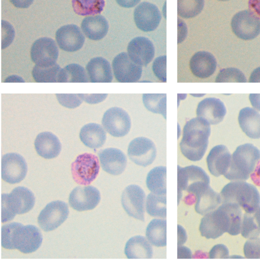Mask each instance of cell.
<instances>
[{"instance_id":"60d3db41","label":"cell","mask_w":260,"mask_h":260,"mask_svg":"<svg viewBox=\"0 0 260 260\" xmlns=\"http://www.w3.org/2000/svg\"><path fill=\"white\" fill-rule=\"evenodd\" d=\"M247 82L244 74L238 69L228 68L221 69L218 73L215 82Z\"/></svg>"},{"instance_id":"d6986e66","label":"cell","mask_w":260,"mask_h":260,"mask_svg":"<svg viewBox=\"0 0 260 260\" xmlns=\"http://www.w3.org/2000/svg\"><path fill=\"white\" fill-rule=\"evenodd\" d=\"M55 39L59 48L67 52H75L83 46L85 38L79 27L68 24L60 27L55 34Z\"/></svg>"},{"instance_id":"52a82bcc","label":"cell","mask_w":260,"mask_h":260,"mask_svg":"<svg viewBox=\"0 0 260 260\" xmlns=\"http://www.w3.org/2000/svg\"><path fill=\"white\" fill-rule=\"evenodd\" d=\"M210 178L201 168L191 165L184 168L178 166L177 190L178 203L184 190L193 195L209 185Z\"/></svg>"},{"instance_id":"1f68e13d","label":"cell","mask_w":260,"mask_h":260,"mask_svg":"<svg viewBox=\"0 0 260 260\" xmlns=\"http://www.w3.org/2000/svg\"><path fill=\"white\" fill-rule=\"evenodd\" d=\"M167 221L165 219H154L148 224L146 230L147 239L156 247L167 245Z\"/></svg>"},{"instance_id":"9a60e30c","label":"cell","mask_w":260,"mask_h":260,"mask_svg":"<svg viewBox=\"0 0 260 260\" xmlns=\"http://www.w3.org/2000/svg\"><path fill=\"white\" fill-rule=\"evenodd\" d=\"M145 193L137 185L127 186L121 195V204L126 213L135 219L144 221Z\"/></svg>"},{"instance_id":"8992f818","label":"cell","mask_w":260,"mask_h":260,"mask_svg":"<svg viewBox=\"0 0 260 260\" xmlns=\"http://www.w3.org/2000/svg\"><path fill=\"white\" fill-rule=\"evenodd\" d=\"M35 197L26 187L18 186L9 194H2V222L12 220L16 214L28 212L34 207Z\"/></svg>"},{"instance_id":"e0dca14e","label":"cell","mask_w":260,"mask_h":260,"mask_svg":"<svg viewBox=\"0 0 260 260\" xmlns=\"http://www.w3.org/2000/svg\"><path fill=\"white\" fill-rule=\"evenodd\" d=\"M101 194L99 190L92 186H78L69 195L70 206L77 211L94 209L99 203Z\"/></svg>"},{"instance_id":"4fadbf2b","label":"cell","mask_w":260,"mask_h":260,"mask_svg":"<svg viewBox=\"0 0 260 260\" xmlns=\"http://www.w3.org/2000/svg\"><path fill=\"white\" fill-rule=\"evenodd\" d=\"M112 65L114 75L119 82H136L141 77L142 66L134 62L126 52L117 55Z\"/></svg>"},{"instance_id":"6da1fadb","label":"cell","mask_w":260,"mask_h":260,"mask_svg":"<svg viewBox=\"0 0 260 260\" xmlns=\"http://www.w3.org/2000/svg\"><path fill=\"white\" fill-rule=\"evenodd\" d=\"M242 213L241 208L232 203L222 205L204 215L199 227L201 235L207 239L218 238L225 232L232 236L240 234Z\"/></svg>"},{"instance_id":"4316f807","label":"cell","mask_w":260,"mask_h":260,"mask_svg":"<svg viewBox=\"0 0 260 260\" xmlns=\"http://www.w3.org/2000/svg\"><path fill=\"white\" fill-rule=\"evenodd\" d=\"M238 121L243 132L252 139L260 138V114L250 107L242 109Z\"/></svg>"},{"instance_id":"f35d334b","label":"cell","mask_w":260,"mask_h":260,"mask_svg":"<svg viewBox=\"0 0 260 260\" xmlns=\"http://www.w3.org/2000/svg\"><path fill=\"white\" fill-rule=\"evenodd\" d=\"M61 69L56 63L47 67L35 65L32 71V75L37 82L56 83L57 82L58 74Z\"/></svg>"},{"instance_id":"cb8c5ba5","label":"cell","mask_w":260,"mask_h":260,"mask_svg":"<svg viewBox=\"0 0 260 260\" xmlns=\"http://www.w3.org/2000/svg\"><path fill=\"white\" fill-rule=\"evenodd\" d=\"M216 66V60L213 55L205 51L196 52L189 61L192 73L202 79L211 76L215 71Z\"/></svg>"},{"instance_id":"836d02e7","label":"cell","mask_w":260,"mask_h":260,"mask_svg":"<svg viewBox=\"0 0 260 260\" xmlns=\"http://www.w3.org/2000/svg\"><path fill=\"white\" fill-rule=\"evenodd\" d=\"M241 233L247 239L256 238L260 234V206L255 210L243 215Z\"/></svg>"},{"instance_id":"5b68a950","label":"cell","mask_w":260,"mask_h":260,"mask_svg":"<svg viewBox=\"0 0 260 260\" xmlns=\"http://www.w3.org/2000/svg\"><path fill=\"white\" fill-rule=\"evenodd\" d=\"M220 195L222 203L236 204L245 212H252L260 206L258 190L244 181L230 182L223 187Z\"/></svg>"},{"instance_id":"4dcf8cb0","label":"cell","mask_w":260,"mask_h":260,"mask_svg":"<svg viewBox=\"0 0 260 260\" xmlns=\"http://www.w3.org/2000/svg\"><path fill=\"white\" fill-rule=\"evenodd\" d=\"M145 237L136 236L131 238L126 242L124 253L128 258H151L153 250Z\"/></svg>"},{"instance_id":"ab89813d","label":"cell","mask_w":260,"mask_h":260,"mask_svg":"<svg viewBox=\"0 0 260 260\" xmlns=\"http://www.w3.org/2000/svg\"><path fill=\"white\" fill-rule=\"evenodd\" d=\"M204 6V0H177V13L181 17L191 18L198 15Z\"/></svg>"},{"instance_id":"44dd1931","label":"cell","mask_w":260,"mask_h":260,"mask_svg":"<svg viewBox=\"0 0 260 260\" xmlns=\"http://www.w3.org/2000/svg\"><path fill=\"white\" fill-rule=\"evenodd\" d=\"M102 168L107 173L118 175L123 173L127 165V158L120 149L108 148L98 153Z\"/></svg>"},{"instance_id":"ffe728a7","label":"cell","mask_w":260,"mask_h":260,"mask_svg":"<svg viewBox=\"0 0 260 260\" xmlns=\"http://www.w3.org/2000/svg\"><path fill=\"white\" fill-rule=\"evenodd\" d=\"M127 51L130 58L141 66H146L149 64L155 54L153 43L144 37H138L132 39L128 44Z\"/></svg>"},{"instance_id":"ee69618b","label":"cell","mask_w":260,"mask_h":260,"mask_svg":"<svg viewBox=\"0 0 260 260\" xmlns=\"http://www.w3.org/2000/svg\"><path fill=\"white\" fill-rule=\"evenodd\" d=\"M167 56L162 55L156 58L152 66V71L157 78L163 82H166Z\"/></svg>"},{"instance_id":"c3c4849f","label":"cell","mask_w":260,"mask_h":260,"mask_svg":"<svg viewBox=\"0 0 260 260\" xmlns=\"http://www.w3.org/2000/svg\"><path fill=\"white\" fill-rule=\"evenodd\" d=\"M178 43H180L185 39L187 35V27L182 20L178 18Z\"/></svg>"},{"instance_id":"7c38bea8","label":"cell","mask_w":260,"mask_h":260,"mask_svg":"<svg viewBox=\"0 0 260 260\" xmlns=\"http://www.w3.org/2000/svg\"><path fill=\"white\" fill-rule=\"evenodd\" d=\"M129 159L137 165L147 167L151 165L156 156V148L150 139L140 137L132 140L127 148Z\"/></svg>"},{"instance_id":"603a6c76","label":"cell","mask_w":260,"mask_h":260,"mask_svg":"<svg viewBox=\"0 0 260 260\" xmlns=\"http://www.w3.org/2000/svg\"><path fill=\"white\" fill-rule=\"evenodd\" d=\"M231 157L229 149L223 145L212 148L207 157V164L210 173L215 177L224 175L229 168Z\"/></svg>"},{"instance_id":"7402d4cb","label":"cell","mask_w":260,"mask_h":260,"mask_svg":"<svg viewBox=\"0 0 260 260\" xmlns=\"http://www.w3.org/2000/svg\"><path fill=\"white\" fill-rule=\"evenodd\" d=\"M226 113L223 103L215 98H207L203 100L199 103L196 110L197 117L205 119L212 125L222 121Z\"/></svg>"},{"instance_id":"8fae6325","label":"cell","mask_w":260,"mask_h":260,"mask_svg":"<svg viewBox=\"0 0 260 260\" xmlns=\"http://www.w3.org/2000/svg\"><path fill=\"white\" fill-rule=\"evenodd\" d=\"M104 129L115 137L127 135L131 127V120L128 113L119 107H112L104 113L102 120Z\"/></svg>"},{"instance_id":"d590c367","label":"cell","mask_w":260,"mask_h":260,"mask_svg":"<svg viewBox=\"0 0 260 260\" xmlns=\"http://www.w3.org/2000/svg\"><path fill=\"white\" fill-rule=\"evenodd\" d=\"M74 12L81 16L100 14L105 6L104 0H72Z\"/></svg>"},{"instance_id":"9c48e42d","label":"cell","mask_w":260,"mask_h":260,"mask_svg":"<svg viewBox=\"0 0 260 260\" xmlns=\"http://www.w3.org/2000/svg\"><path fill=\"white\" fill-rule=\"evenodd\" d=\"M231 27L239 38L252 40L260 34V19L251 10H243L233 16Z\"/></svg>"},{"instance_id":"f6af8a7d","label":"cell","mask_w":260,"mask_h":260,"mask_svg":"<svg viewBox=\"0 0 260 260\" xmlns=\"http://www.w3.org/2000/svg\"><path fill=\"white\" fill-rule=\"evenodd\" d=\"M15 36L13 27L8 22L2 20V48L8 47L13 41Z\"/></svg>"},{"instance_id":"d6a6232c","label":"cell","mask_w":260,"mask_h":260,"mask_svg":"<svg viewBox=\"0 0 260 260\" xmlns=\"http://www.w3.org/2000/svg\"><path fill=\"white\" fill-rule=\"evenodd\" d=\"M166 167L158 166L148 173L146 183L151 192L159 195L166 194Z\"/></svg>"},{"instance_id":"277c9868","label":"cell","mask_w":260,"mask_h":260,"mask_svg":"<svg viewBox=\"0 0 260 260\" xmlns=\"http://www.w3.org/2000/svg\"><path fill=\"white\" fill-rule=\"evenodd\" d=\"M259 159L260 151L253 144L240 145L233 153L229 168L224 176L232 181H245Z\"/></svg>"},{"instance_id":"2e32d148","label":"cell","mask_w":260,"mask_h":260,"mask_svg":"<svg viewBox=\"0 0 260 260\" xmlns=\"http://www.w3.org/2000/svg\"><path fill=\"white\" fill-rule=\"evenodd\" d=\"M58 49L55 41L44 37L37 40L32 45L30 56L36 65L41 67L52 66L56 63Z\"/></svg>"},{"instance_id":"30bf717a","label":"cell","mask_w":260,"mask_h":260,"mask_svg":"<svg viewBox=\"0 0 260 260\" xmlns=\"http://www.w3.org/2000/svg\"><path fill=\"white\" fill-rule=\"evenodd\" d=\"M69 213L66 203L59 200L52 201L41 211L38 217V223L44 231H53L67 219Z\"/></svg>"},{"instance_id":"681fc988","label":"cell","mask_w":260,"mask_h":260,"mask_svg":"<svg viewBox=\"0 0 260 260\" xmlns=\"http://www.w3.org/2000/svg\"><path fill=\"white\" fill-rule=\"evenodd\" d=\"M250 176L253 182L256 185L260 187V159L258 161Z\"/></svg>"},{"instance_id":"816d5d0a","label":"cell","mask_w":260,"mask_h":260,"mask_svg":"<svg viewBox=\"0 0 260 260\" xmlns=\"http://www.w3.org/2000/svg\"><path fill=\"white\" fill-rule=\"evenodd\" d=\"M249 99L251 105L257 110L260 111V94L250 93Z\"/></svg>"},{"instance_id":"8d00e7d4","label":"cell","mask_w":260,"mask_h":260,"mask_svg":"<svg viewBox=\"0 0 260 260\" xmlns=\"http://www.w3.org/2000/svg\"><path fill=\"white\" fill-rule=\"evenodd\" d=\"M166 194H156L150 193L147 197L146 209L147 213L155 217L166 218Z\"/></svg>"},{"instance_id":"f546056e","label":"cell","mask_w":260,"mask_h":260,"mask_svg":"<svg viewBox=\"0 0 260 260\" xmlns=\"http://www.w3.org/2000/svg\"><path fill=\"white\" fill-rule=\"evenodd\" d=\"M79 137L82 142L87 147L98 148L104 144L106 140V133L101 125L90 123L81 128Z\"/></svg>"},{"instance_id":"ac0fdd59","label":"cell","mask_w":260,"mask_h":260,"mask_svg":"<svg viewBox=\"0 0 260 260\" xmlns=\"http://www.w3.org/2000/svg\"><path fill=\"white\" fill-rule=\"evenodd\" d=\"M134 19L139 29L144 32L152 31L159 25L161 14L155 5L145 2L135 9Z\"/></svg>"},{"instance_id":"83f0119b","label":"cell","mask_w":260,"mask_h":260,"mask_svg":"<svg viewBox=\"0 0 260 260\" xmlns=\"http://www.w3.org/2000/svg\"><path fill=\"white\" fill-rule=\"evenodd\" d=\"M194 196L195 210L202 215L216 209L221 203L220 194L214 191L209 185L199 190Z\"/></svg>"},{"instance_id":"b9f144b4","label":"cell","mask_w":260,"mask_h":260,"mask_svg":"<svg viewBox=\"0 0 260 260\" xmlns=\"http://www.w3.org/2000/svg\"><path fill=\"white\" fill-rule=\"evenodd\" d=\"M244 253L247 258H260V238H250L244 246Z\"/></svg>"},{"instance_id":"e575fe53","label":"cell","mask_w":260,"mask_h":260,"mask_svg":"<svg viewBox=\"0 0 260 260\" xmlns=\"http://www.w3.org/2000/svg\"><path fill=\"white\" fill-rule=\"evenodd\" d=\"M90 81L83 67L77 63H71L61 69L58 74L57 82L86 83Z\"/></svg>"},{"instance_id":"5bb4252c","label":"cell","mask_w":260,"mask_h":260,"mask_svg":"<svg viewBox=\"0 0 260 260\" xmlns=\"http://www.w3.org/2000/svg\"><path fill=\"white\" fill-rule=\"evenodd\" d=\"M27 172L25 159L20 154L9 153L2 157V178L10 184H15L24 179Z\"/></svg>"},{"instance_id":"bcb514c9","label":"cell","mask_w":260,"mask_h":260,"mask_svg":"<svg viewBox=\"0 0 260 260\" xmlns=\"http://www.w3.org/2000/svg\"><path fill=\"white\" fill-rule=\"evenodd\" d=\"M229 256V250L223 244L214 246L209 252L210 258H227Z\"/></svg>"},{"instance_id":"f1b7e54d","label":"cell","mask_w":260,"mask_h":260,"mask_svg":"<svg viewBox=\"0 0 260 260\" xmlns=\"http://www.w3.org/2000/svg\"><path fill=\"white\" fill-rule=\"evenodd\" d=\"M81 29L88 39L98 41L107 35L109 24L106 18L102 15L84 18L81 24Z\"/></svg>"},{"instance_id":"9f6ffc18","label":"cell","mask_w":260,"mask_h":260,"mask_svg":"<svg viewBox=\"0 0 260 260\" xmlns=\"http://www.w3.org/2000/svg\"><path fill=\"white\" fill-rule=\"evenodd\" d=\"M218 1H229V0H218Z\"/></svg>"},{"instance_id":"ba28073f","label":"cell","mask_w":260,"mask_h":260,"mask_svg":"<svg viewBox=\"0 0 260 260\" xmlns=\"http://www.w3.org/2000/svg\"><path fill=\"white\" fill-rule=\"evenodd\" d=\"M100 170L98 157L91 153L78 155L71 164L74 180L80 185H88L96 177Z\"/></svg>"},{"instance_id":"f5cc1de1","label":"cell","mask_w":260,"mask_h":260,"mask_svg":"<svg viewBox=\"0 0 260 260\" xmlns=\"http://www.w3.org/2000/svg\"><path fill=\"white\" fill-rule=\"evenodd\" d=\"M121 7L125 8H131L135 7L139 3L141 0H115Z\"/></svg>"},{"instance_id":"3957f363","label":"cell","mask_w":260,"mask_h":260,"mask_svg":"<svg viewBox=\"0 0 260 260\" xmlns=\"http://www.w3.org/2000/svg\"><path fill=\"white\" fill-rule=\"evenodd\" d=\"M210 125L199 117L190 119L185 124L180 147L183 155L189 160L199 161L204 155L211 133Z\"/></svg>"},{"instance_id":"7a4b0ae2","label":"cell","mask_w":260,"mask_h":260,"mask_svg":"<svg viewBox=\"0 0 260 260\" xmlns=\"http://www.w3.org/2000/svg\"><path fill=\"white\" fill-rule=\"evenodd\" d=\"M42 233L34 225H23L13 222L2 226L1 244L8 249H17L24 253H32L41 246Z\"/></svg>"},{"instance_id":"484cf974","label":"cell","mask_w":260,"mask_h":260,"mask_svg":"<svg viewBox=\"0 0 260 260\" xmlns=\"http://www.w3.org/2000/svg\"><path fill=\"white\" fill-rule=\"evenodd\" d=\"M89 79L92 83H110L113 75L109 62L102 57L92 58L86 66Z\"/></svg>"},{"instance_id":"f907efd6","label":"cell","mask_w":260,"mask_h":260,"mask_svg":"<svg viewBox=\"0 0 260 260\" xmlns=\"http://www.w3.org/2000/svg\"><path fill=\"white\" fill-rule=\"evenodd\" d=\"M34 0H10L11 3L16 7L19 8H27L33 3Z\"/></svg>"},{"instance_id":"74e56055","label":"cell","mask_w":260,"mask_h":260,"mask_svg":"<svg viewBox=\"0 0 260 260\" xmlns=\"http://www.w3.org/2000/svg\"><path fill=\"white\" fill-rule=\"evenodd\" d=\"M167 94L165 93H145L143 94V102L149 111L161 114L166 119Z\"/></svg>"},{"instance_id":"db71d44e","label":"cell","mask_w":260,"mask_h":260,"mask_svg":"<svg viewBox=\"0 0 260 260\" xmlns=\"http://www.w3.org/2000/svg\"><path fill=\"white\" fill-rule=\"evenodd\" d=\"M248 6L250 10L260 17V0H249Z\"/></svg>"},{"instance_id":"d4e9b609","label":"cell","mask_w":260,"mask_h":260,"mask_svg":"<svg viewBox=\"0 0 260 260\" xmlns=\"http://www.w3.org/2000/svg\"><path fill=\"white\" fill-rule=\"evenodd\" d=\"M34 144L37 153L46 159L57 157L61 149L58 138L53 133L48 132L39 134Z\"/></svg>"},{"instance_id":"7bdbcfd3","label":"cell","mask_w":260,"mask_h":260,"mask_svg":"<svg viewBox=\"0 0 260 260\" xmlns=\"http://www.w3.org/2000/svg\"><path fill=\"white\" fill-rule=\"evenodd\" d=\"M55 95L59 104L68 108H75L83 101L78 94L57 93Z\"/></svg>"},{"instance_id":"7dc6e473","label":"cell","mask_w":260,"mask_h":260,"mask_svg":"<svg viewBox=\"0 0 260 260\" xmlns=\"http://www.w3.org/2000/svg\"><path fill=\"white\" fill-rule=\"evenodd\" d=\"M78 95L81 99L90 104H95L105 100L108 94H83L79 93Z\"/></svg>"},{"instance_id":"11a10c76","label":"cell","mask_w":260,"mask_h":260,"mask_svg":"<svg viewBox=\"0 0 260 260\" xmlns=\"http://www.w3.org/2000/svg\"><path fill=\"white\" fill-rule=\"evenodd\" d=\"M249 82H260V67L255 69L251 73L249 80Z\"/></svg>"}]
</instances>
